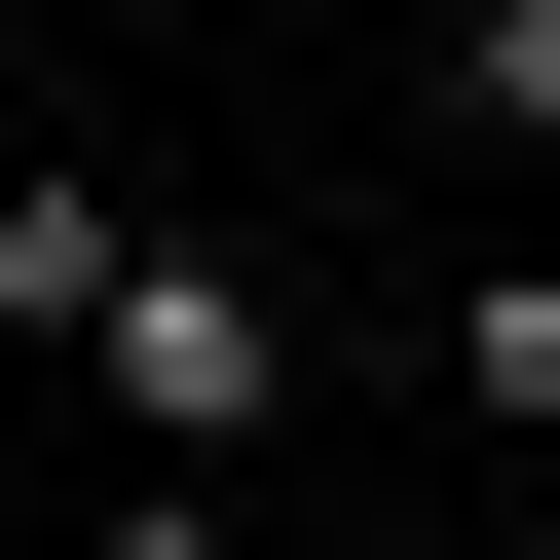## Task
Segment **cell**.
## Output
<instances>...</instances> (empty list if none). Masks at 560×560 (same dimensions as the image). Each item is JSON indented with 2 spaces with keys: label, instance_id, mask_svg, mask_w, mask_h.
Listing matches in <instances>:
<instances>
[{
  "label": "cell",
  "instance_id": "obj_2",
  "mask_svg": "<svg viewBox=\"0 0 560 560\" xmlns=\"http://www.w3.org/2000/svg\"><path fill=\"white\" fill-rule=\"evenodd\" d=\"M448 411H486V448H560V261H486V300H448Z\"/></svg>",
  "mask_w": 560,
  "mask_h": 560
},
{
  "label": "cell",
  "instance_id": "obj_3",
  "mask_svg": "<svg viewBox=\"0 0 560 560\" xmlns=\"http://www.w3.org/2000/svg\"><path fill=\"white\" fill-rule=\"evenodd\" d=\"M448 75H486V150H560V0H448Z\"/></svg>",
  "mask_w": 560,
  "mask_h": 560
},
{
  "label": "cell",
  "instance_id": "obj_1",
  "mask_svg": "<svg viewBox=\"0 0 560 560\" xmlns=\"http://www.w3.org/2000/svg\"><path fill=\"white\" fill-rule=\"evenodd\" d=\"M75 374H113V448H261V411H300V300H261V261H113V300H75Z\"/></svg>",
  "mask_w": 560,
  "mask_h": 560
}]
</instances>
